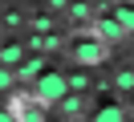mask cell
Wrapping results in <instances>:
<instances>
[{"mask_svg": "<svg viewBox=\"0 0 134 122\" xmlns=\"http://www.w3.org/2000/svg\"><path fill=\"white\" fill-rule=\"evenodd\" d=\"M49 29H53L49 16H37V20H33V33H49Z\"/></svg>", "mask_w": 134, "mask_h": 122, "instance_id": "8fae6325", "label": "cell"}, {"mask_svg": "<svg viewBox=\"0 0 134 122\" xmlns=\"http://www.w3.org/2000/svg\"><path fill=\"white\" fill-rule=\"evenodd\" d=\"M33 94L41 98L45 106H57L61 98L69 94V73H37L33 77Z\"/></svg>", "mask_w": 134, "mask_h": 122, "instance_id": "6da1fadb", "label": "cell"}, {"mask_svg": "<svg viewBox=\"0 0 134 122\" xmlns=\"http://www.w3.org/2000/svg\"><path fill=\"white\" fill-rule=\"evenodd\" d=\"M93 33H98V37L106 41V45H122V41H126V29L114 20V16H102V20L93 24Z\"/></svg>", "mask_w": 134, "mask_h": 122, "instance_id": "3957f363", "label": "cell"}, {"mask_svg": "<svg viewBox=\"0 0 134 122\" xmlns=\"http://www.w3.org/2000/svg\"><path fill=\"white\" fill-rule=\"evenodd\" d=\"M33 73H45V61H41V57H25V61L16 65V77H33Z\"/></svg>", "mask_w": 134, "mask_h": 122, "instance_id": "8992f818", "label": "cell"}, {"mask_svg": "<svg viewBox=\"0 0 134 122\" xmlns=\"http://www.w3.org/2000/svg\"><path fill=\"white\" fill-rule=\"evenodd\" d=\"M93 118H102V122H122V118H130V110H126L122 102H102L98 110H93Z\"/></svg>", "mask_w": 134, "mask_h": 122, "instance_id": "5b68a950", "label": "cell"}, {"mask_svg": "<svg viewBox=\"0 0 134 122\" xmlns=\"http://www.w3.org/2000/svg\"><path fill=\"white\" fill-rule=\"evenodd\" d=\"M114 86H118V89H134V69H122Z\"/></svg>", "mask_w": 134, "mask_h": 122, "instance_id": "30bf717a", "label": "cell"}, {"mask_svg": "<svg viewBox=\"0 0 134 122\" xmlns=\"http://www.w3.org/2000/svg\"><path fill=\"white\" fill-rule=\"evenodd\" d=\"M25 57H29V41H8V45H0V65H12V69H16Z\"/></svg>", "mask_w": 134, "mask_h": 122, "instance_id": "277c9868", "label": "cell"}, {"mask_svg": "<svg viewBox=\"0 0 134 122\" xmlns=\"http://www.w3.org/2000/svg\"><path fill=\"white\" fill-rule=\"evenodd\" d=\"M12 81H16V69H12V65H0V94L12 89Z\"/></svg>", "mask_w": 134, "mask_h": 122, "instance_id": "9c48e42d", "label": "cell"}, {"mask_svg": "<svg viewBox=\"0 0 134 122\" xmlns=\"http://www.w3.org/2000/svg\"><path fill=\"white\" fill-rule=\"evenodd\" d=\"M130 118H134V110H130Z\"/></svg>", "mask_w": 134, "mask_h": 122, "instance_id": "7c38bea8", "label": "cell"}, {"mask_svg": "<svg viewBox=\"0 0 134 122\" xmlns=\"http://www.w3.org/2000/svg\"><path fill=\"white\" fill-rule=\"evenodd\" d=\"M69 89H73V94H81V89H90V73H85V69L69 73Z\"/></svg>", "mask_w": 134, "mask_h": 122, "instance_id": "ba28073f", "label": "cell"}, {"mask_svg": "<svg viewBox=\"0 0 134 122\" xmlns=\"http://www.w3.org/2000/svg\"><path fill=\"white\" fill-rule=\"evenodd\" d=\"M114 20L130 33V29H134V4H118V8H114Z\"/></svg>", "mask_w": 134, "mask_h": 122, "instance_id": "52a82bcc", "label": "cell"}, {"mask_svg": "<svg viewBox=\"0 0 134 122\" xmlns=\"http://www.w3.org/2000/svg\"><path fill=\"white\" fill-rule=\"evenodd\" d=\"M102 57H106V41H102V37L77 41V45H73V61L77 65H102Z\"/></svg>", "mask_w": 134, "mask_h": 122, "instance_id": "7a4b0ae2", "label": "cell"}]
</instances>
